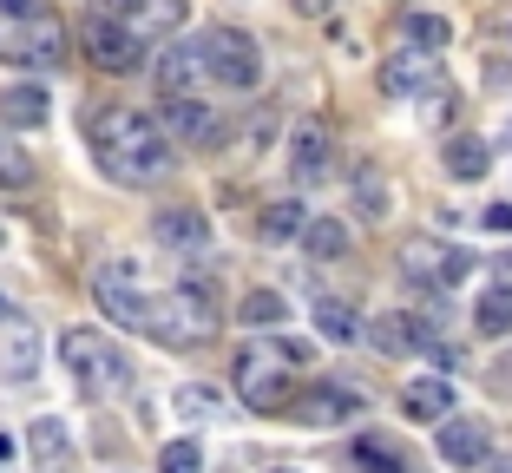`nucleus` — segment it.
Masks as SVG:
<instances>
[{
	"instance_id": "1",
	"label": "nucleus",
	"mask_w": 512,
	"mask_h": 473,
	"mask_svg": "<svg viewBox=\"0 0 512 473\" xmlns=\"http://www.w3.org/2000/svg\"><path fill=\"white\" fill-rule=\"evenodd\" d=\"M86 138H92V158H99V171L112 184H138L145 191V184L171 178V165H178V145L165 138V125L138 106H99L86 119Z\"/></svg>"
},
{
	"instance_id": "2",
	"label": "nucleus",
	"mask_w": 512,
	"mask_h": 473,
	"mask_svg": "<svg viewBox=\"0 0 512 473\" xmlns=\"http://www.w3.org/2000/svg\"><path fill=\"white\" fill-rule=\"evenodd\" d=\"M217 290L204 276H184L165 296H145V336L165 342V349H204L217 336Z\"/></svg>"
},
{
	"instance_id": "3",
	"label": "nucleus",
	"mask_w": 512,
	"mask_h": 473,
	"mask_svg": "<svg viewBox=\"0 0 512 473\" xmlns=\"http://www.w3.org/2000/svg\"><path fill=\"white\" fill-rule=\"evenodd\" d=\"M66 20L46 7V0H0V60L27 66V73H53L66 60Z\"/></svg>"
},
{
	"instance_id": "4",
	"label": "nucleus",
	"mask_w": 512,
	"mask_h": 473,
	"mask_svg": "<svg viewBox=\"0 0 512 473\" xmlns=\"http://www.w3.org/2000/svg\"><path fill=\"white\" fill-rule=\"evenodd\" d=\"M60 362L73 368V382L86 388V395H119V388L132 382L125 349H119V342H106L99 329H66V336H60Z\"/></svg>"
},
{
	"instance_id": "5",
	"label": "nucleus",
	"mask_w": 512,
	"mask_h": 473,
	"mask_svg": "<svg viewBox=\"0 0 512 473\" xmlns=\"http://www.w3.org/2000/svg\"><path fill=\"white\" fill-rule=\"evenodd\" d=\"M197 60H204V79H217V86H230V92L263 86V46L243 27H230V20L211 27V33H197Z\"/></svg>"
},
{
	"instance_id": "6",
	"label": "nucleus",
	"mask_w": 512,
	"mask_h": 473,
	"mask_svg": "<svg viewBox=\"0 0 512 473\" xmlns=\"http://www.w3.org/2000/svg\"><path fill=\"white\" fill-rule=\"evenodd\" d=\"M237 395H243V408H256V414H283L289 408V362H283V349H263V342L237 349Z\"/></svg>"
},
{
	"instance_id": "7",
	"label": "nucleus",
	"mask_w": 512,
	"mask_h": 473,
	"mask_svg": "<svg viewBox=\"0 0 512 473\" xmlns=\"http://www.w3.org/2000/svg\"><path fill=\"white\" fill-rule=\"evenodd\" d=\"M467 270H473V257L460 244H440V237H407L401 244V276L407 283H421V290H460L467 283Z\"/></svg>"
},
{
	"instance_id": "8",
	"label": "nucleus",
	"mask_w": 512,
	"mask_h": 473,
	"mask_svg": "<svg viewBox=\"0 0 512 473\" xmlns=\"http://www.w3.org/2000/svg\"><path fill=\"white\" fill-rule=\"evenodd\" d=\"M335 158H342V138H335L329 119H296L283 138V165L296 184H322L335 171Z\"/></svg>"
},
{
	"instance_id": "9",
	"label": "nucleus",
	"mask_w": 512,
	"mask_h": 473,
	"mask_svg": "<svg viewBox=\"0 0 512 473\" xmlns=\"http://www.w3.org/2000/svg\"><path fill=\"white\" fill-rule=\"evenodd\" d=\"M79 53H86L99 73L125 79V73H138V66H145L151 46H145V40H132L125 27H112L106 14H86V20H79Z\"/></svg>"
},
{
	"instance_id": "10",
	"label": "nucleus",
	"mask_w": 512,
	"mask_h": 473,
	"mask_svg": "<svg viewBox=\"0 0 512 473\" xmlns=\"http://www.w3.org/2000/svg\"><path fill=\"white\" fill-rule=\"evenodd\" d=\"M92 296H99V309H106L119 329H138V336H145V283H138V263H132V257L99 263V276H92Z\"/></svg>"
},
{
	"instance_id": "11",
	"label": "nucleus",
	"mask_w": 512,
	"mask_h": 473,
	"mask_svg": "<svg viewBox=\"0 0 512 473\" xmlns=\"http://www.w3.org/2000/svg\"><path fill=\"white\" fill-rule=\"evenodd\" d=\"M92 14H106L112 27H125L132 40H165V33L184 27V0H99Z\"/></svg>"
},
{
	"instance_id": "12",
	"label": "nucleus",
	"mask_w": 512,
	"mask_h": 473,
	"mask_svg": "<svg viewBox=\"0 0 512 473\" xmlns=\"http://www.w3.org/2000/svg\"><path fill=\"white\" fill-rule=\"evenodd\" d=\"M289 421L296 428H335V421H348V414H362V395L342 382H316L309 395H289Z\"/></svg>"
},
{
	"instance_id": "13",
	"label": "nucleus",
	"mask_w": 512,
	"mask_h": 473,
	"mask_svg": "<svg viewBox=\"0 0 512 473\" xmlns=\"http://www.w3.org/2000/svg\"><path fill=\"white\" fill-rule=\"evenodd\" d=\"M165 138L171 145H217L224 138V119H217V106H204V92H184V99H165Z\"/></svg>"
},
{
	"instance_id": "14",
	"label": "nucleus",
	"mask_w": 512,
	"mask_h": 473,
	"mask_svg": "<svg viewBox=\"0 0 512 473\" xmlns=\"http://www.w3.org/2000/svg\"><path fill=\"white\" fill-rule=\"evenodd\" d=\"M434 447L447 467H480L486 454H493V434H486V421H467V414H447V421H434Z\"/></svg>"
},
{
	"instance_id": "15",
	"label": "nucleus",
	"mask_w": 512,
	"mask_h": 473,
	"mask_svg": "<svg viewBox=\"0 0 512 473\" xmlns=\"http://www.w3.org/2000/svg\"><path fill=\"white\" fill-rule=\"evenodd\" d=\"M151 237H158V244L165 250H211V217L197 211V204H171V211H158L151 217Z\"/></svg>"
},
{
	"instance_id": "16",
	"label": "nucleus",
	"mask_w": 512,
	"mask_h": 473,
	"mask_svg": "<svg viewBox=\"0 0 512 473\" xmlns=\"http://www.w3.org/2000/svg\"><path fill=\"white\" fill-rule=\"evenodd\" d=\"M151 73H158V92H165V99H184V92L211 86V79H204V60H197V40H171Z\"/></svg>"
},
{
	"instance_id": "17",
	"label": "nucleus",
	"mask_w": 512,
	"mask_h": 473,
	"mask_svg": "<svg viewBox=\"0 0 512 473\" xmlns=\"http://www.w3.org/2000/svg\"><path fill=\"white\" fill-rule=\"evenodd\" d=\"M348 198H355V217H362V224H388L394 191H388L375 158H355V165H348Z\"/></svg>"
},
{
	"instance_id": "18",
	"label": "nucleus",
	"mask_w": 512,
	"mask_h": 473,
	"mask_svg": "<svg viewBox=\"0 0 512 473\" xmlns=\"http://www.w3.org/2000/svg\"><path fill=\"white\" fill-rule=\"evenodd\" d=\"M440 171H447L453 184H480L486 171H493V145H486L480 132H453L447 145H440Z\"/></svg>"
},
{
	"instance_id": "19",
	"label": "nucleus",
	"mask_w": 512,
	"mask_h": 473,
	"mask_svg": "<svg viewBox=\"0 0 512 473\" xmlns=\"http://www.w3.org/2000/svg\"><path fill=\"white\" fill-rule=\"evenodd\" d=\"M434 73H440V53H421V46H401V53H394L388 66H381V86L388 92H427L434 86Z\"/></svg>"
},
{
	"instance_id": "20",
	"label": "nucleus",
	"mask_w": 512,
	"mask_h": 473,
	"mask_svg": "<svg viewBox=\"0 0 512 473\" xmlns=\"http://www.w3.org/2000/svg\"><path fill=\"white\" fill-rule=\"evenodd\" d=\"M401 414L407 421H447L453 414V382L447 375H414L401 388Z\"/></svg>"
},
{
	"instance_id": "21",
	"label": "nucleus",
	"mask_w": 512,
	"mask_h": 473,
	"mask_svg": "<svg viewBox=\"0 0 512 473\" xmlns=\"http://www.w3.org/2000/svg\"><path fill=\"white\" fill-rule=\"evenodd\" d=\"M368 336H375V349L407 355V349H427V342H434V322H427V316H407V309H394V316H381Z\"/></svg>"
},
{
	"instance_id": "22",
	"label": "nucleus",
	"mask_w": 512,
	"mask_h": 473,
	"mask_svg": "<svg viewBox=\"0 0 512 473\" xmlns=\"http://www.w3.org/2000/svg\"><path fill=\"white\" fill-rule=\"evenodd\" d=\"M53 119V99H46V86H7L0 92V125H20V132H33V125Z\"/></svg>"
},
{
	"instance_id": "23",
	"label": "nucleus",
	"mask_w": 512,
	"mask_h": 473,
	"mask_svg": "<svg viewBox=\"0 0 512 473\" xmlns=\"http://www.w3.org/2000/svg\"><path fill=\"white\" fill-rule=\"evenodd\" d=\"M473 329L486 342H506L512 336V283H486L480 303H473Z\"/></svg>"
},
{
	"instance_id": "24",
	"label": "nucleus",
	"mask_w": 512,
	"mask_h": 473,
	"mask_svg": "<svg viewBox=\"0 0 512 473\" xmlns=\"http://www.w3.org/2000/svg\"><path fill=\"white\" fill-rule=\"evenodd\" d=\"M0 375H7V382H33V375H40V336H33L27 322H14V329H7V349H0Z\"/></svg>"
},
{
	"instance_id": "25",
	"label": "nucleus",
	"mask_w": 512,
	"mask_h": 473,
	"mask_svg": "<svg viewBox=\"0 0 512 473\" xmlns=\"http://www.w3.org/2000/svg\"><path fill=\"white\" fill-rule=\"evenodd\" d=\"M302 224H309V204H302V198H276V204H263V217H256L263 244H296Z\"/></svg>"
},
{
	"instance_id": "26",
	"label": "nucleus",
	"mask_w": 512,
	"mask_h": 473,
	"mask_svg": "<svg viewBox=\"0 0 512 473\" xmlns=\"http://www.w3.org/2000/svg\"><path fill=\"white\" fill-rule=\"evenodd\" d=\"M296 244L309 250L316 263H335V257H348V224H342V217H309Z\"/></svg>"
},
{
	"instance_id": "27",
	"label": "nucleus",
	"mask_w": 512,
	"mask_h": 473,
	"mask_svg": "<svg viewBox=\"0 0 512 473\" xmlns=\"http://www.w3.org/2000/svg\"><path fill=\"white\" fill-rule=\"evenodd\" d=\"M401 40L421 46V53H447L453 27H447V14H401Z\"/></svg>"
},
{
	"instance_id": "28",
	"label": "nucleus",
	"mask_w": 512,
	"mask_h": 473,
	"mask_svg": "<svg viewBox=\"0 0 512 473\" xmlns=\"http://www.w3.org/2000/svg\"><path fill=\"white\" fill-rule=\"evenodd\" d=\"M237 322H243V329H283V322H289V303L276 290H250L237 303Z\"/></svg>"
},
{
	"instance_id": "29",
	"label": "nucleus",
	"mask_w": 512,
	"mask_h": 473,
	"mask_svg": "<svg viewBox=\"0 0 512 473\" xmlns=\"http://www.w3.org/2000/svg\"><path fill=\"white\" fill-rule=\"evenodd\" d=\"M348 460H355V473H407V460L394 454V441H381V434H362V441L348 447Z\"/></svg>"
},
{
	"instance_id": "30",
	"label": "nucleus",
	"mask_w": 512,
	"mask_h": 473,
	"mask_svg": "<svg viewBox=\"0 0 512 473\" xmlns=\"http://www.w3.org/2000/svg\"><path fill=\"white\" fill-rule=\"evenodd\" d=\"M316 329H322L329 342H355V336H362L355 309H348V303H335V296H316Z\"/></svg>"
},
{
	"instance_id": "31",
	"label": "nucleus",
	"mask_w": 512,
	"mask_h": 473,
	"mask_svg": "<svg viewBox=\"0 0 512 473\" xmlns=\"http://www.w3.org/2000/svg\"><path fill=\"white\" fill-rule=\"evenodd\" d=\"M33 178H40V171H33V158L20 152L7 132H0V191H27Z\"/></svg>"
},
{
	"instance_id": "32",
	"label": "nucleus",
	"mask_w": 512,
	"mask_h": 473,
	"mask_svg": "<svg viewBox=\"0 0 512 473\" xmlns=\"http://www.w3.org/2000/svg\"><path fill=\"white\" fill-rule=\"evenodd\" d=\"M171 408H178L184 421H211V414L224 408V395H217V388H204V382H184L178 395H171Z\"/></svg>"
},
{
	"instance_id": "33",
	"label": "nucleus",
	"mask_w": 512,
	"mask_h": 473,
	"mask_svg": "<svg viewBox=\"0 0 512 473\" xmlns=\"http://www.w3.org/2000/svg\"><path fill=\"white\" fill-rule=\"evenodd\" d=\"M158 473H204V447L197 441H171L165 454H158Z\"/></svg>"
},
{
	"instance_id": "34",
	"label": "nucleus",
	"mask_w": 512,
	"mask_h": 473,
	"mask_svg": "<svg viewBox=\"0 0 512 473\" xmlns=\"http://www.w3.org/2000/svg\"><path fill=\"white\" fill-rule=\"evenodd\" d=\"M27 447H33L40 460H66V428H60V421H33Z\"/></svg>"
},
{
	"instance_id": "35",
	"label": "nucleus",
	"mask_w": 512,
	"mask_h": 473,
	"mask_svg": "<svg viewBox=\"0 0 512 473\" xmlns=\"http://www.w3.org/2000/svg\"><path fill=\"white\" fill-rule=\"evenodd\" d=\"M480 224H486V230H512V204H486Z\"/></svg>"
},
{
	"instance_id": "36",
	"label": "nucleus",
	"mask_w": 512,
	"mask_h": 473,
	"mask_svg": "<svg viewBox=\"0 0 512 473\" xmlns=\"http://www.w3.org/2000/svg\"><path fill=\"white\" fill-rule=\"evenodd\" d=\"M296 14H309V20H322V14H329V0H296Z\"/></svg>"
},
{
	"instance_id": "37",
	"label": "nucleus",
	"mask_w": 512,
	"mask_h": 473,
	"mask_svg": "<svg viewBox=\"0 0 512 473\" xmlns=\"http://www.w3.org/2000/svg\"><path fill=\"white\" fill-rule=\"evenodd\" d=\"M467 473H512V460H493V454H486L480 467H467Z\"/></svg>"
},
{
	"instance_id": "38",
	"label": "nucleus",
	"mask_w": 512,
	"mask_h": 473,
	"mask_svg": "<svg viewBox=\"0 0 512 473\" xmlns=\"http://www.w3.org/2000/svg\"><path fill=\"white\" fill-rule=\"evenodd\" d=\"M7 460H14V441H7V434H0V467H7Z\"/></svg>"
},
{
	"instance_id": "39",
	"label": "nucleus",
	"mask_w": 512,
	"mask_h": 473,
	"mask_svg": "<svg viewBox=\"0 0 512 473\" xmlns=\"http://www.w3.org/2000/svg\"><path fill=\"white\" fill-rule=\"evenodd\" d=\"M0 316H14V303H7V296H0Z\"/></svg>"
}]
</instances>
